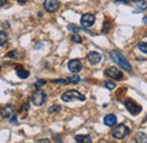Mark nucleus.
<instances>
[{"mask_svg":"<svg viewBox=\"0 0 147 143\" xmlns=\"http://www.w3.org/2000/svg\"><path fill=\"white\" fill-rule=\"evenodd\" d=\"M67 29H68V31H70V32H73V33H78V32L80 31V29H79L77 25H75V24H69V25L67 26Z\"/></svg>","mask_w":147,"mask_h":143,"instance_id":"6ab92c4d","label":"nucleus"},{"mask_svg":"<svg viewBox=\"0 0 147 143\" xmlns=\"http://www.w3.org/2000/svg\"><path fill=\"white\" fill-rule=\"evenodd\" d=\"M123 105H125V107L127 108V110L129 112L131 115H134V116H137V115H139V112H142V106H139L137 102H135L131 99H127Z\"/></svg>","mask_w":147,"mask_h":143,"instance_id":"39448f33","label":"nucleus"},{"mask_svg":"<svg viewBox=\"0 0 147 143\" xmlns=\"http://www.w3.org/2000/svg\"><path fill=\"white\" fill-rule=\"evenodd\" d=\"M16 1H18V2H20V3H24V2H26L27 0H16Z\"/></svg>","mask_w":147,"mask_h":143,"instance_id":"2f4dec72","label":"nucleus"},{"mask_svg":"<svg viewBox=\"0 0 147 143\" xmlns=\"http://www.w3.org/2000/svg\"><path fill=\"white\" fill-rule=\"evenodd\" d=\"M14 112H15V110H14V107L11 105H7L1 109V116L3 118H9L10 116L14 115Z\"/></svg>","mask_w":147,"mask_h":143,"instance_id":"f8f14e48","label":"nucleus"},{"mask_svg":"<svg viewBox=\"0 0 147 143\" xmlns=\"http://www.w3.org/2000/svg\"><path fill=\"white\" fill-rule=\"evenodd\" d=\"M7 33L5 31H0V46H3L6 42H7Z\"/></svg>","mask_w":147,"mask_h":143,"instance_id":"f3484780","label":"nucleus"},{"mask_svg":"<svg viewBox=\"0 0 147 143\" xmlns=\"http://www.w3.org/2000/svg\"><path fill=\"white\" fill-rule=\"evenodd\" d=\"M103 122H104V124L107 126L113 127V126L117 125V116L113 115V114H109V115H107V116L104 117Z\"/></svg>","mask_w":147,"mask_h":143,"instance_id":"9b49d317","label":"nucleus"},{"mask_svg":"<svg viewBox=\"0 0 147 143\" xmlns=\"http://www.w3.org/2000/svg\"><path fill=\"white\" fill-rule=\"evenodd\" d=\"M110 58L119 66V67H121L122 69H125L126 72L132 71L131 65H130V63L128 61V59L121 54V52H119V51H117V50H112L110 52Z\"/></svg>","mask_w":147,"mask_h":143,"instance_id":"f257e3e1","label":"nucleus"},{"mask_svg":"<svg viewBox=\"0 0 147 143\" xmlns=\"http://www.w3.org/2000/svg\"><path fill=\"white\" fill-rule=\"evenodd\" d=\"M67 81H68V83H74V84H77V83L80 81V77H79L78 75H73V76H69V77L67 78Z\"/></svg>","mask_w":147,"mask_h":143,"instance_id":"a211bd4d","label":"nucleus"},{"mask_svg":"<svg viewBox=\"0 0 147 143\" xmlns=\"http://www.w3.org/2000/svg\"><path fill=\"white\" fill-rule=\"evenodd\" d=\"M104 86H105L107 89H109V90H113V89H115V84H114L113 82H109V81H107V82H104Z\"/></svg>","mask_w":147,"mask_h":143,"instance_id":"5701e85b","label":"nucleus"},{"mask_svg":"<svg viewBox=\"0 0 147 143\" xmlns=\"http://www.w3.org/2000/svg\"><path fill=\"white\" fill-rule=\"evenodd\" d=\"M0 69H1V66H0Z\"/></svg>","mask_w":147,"mask_h":143,"instance_id":"f704fd0d","label":"nucleus"},{"mask_svg":"<svg viewBox=\"0 0 147 143\" xmlns=\"http://www.w3.org/2000/svg\"><path fill=\"white\" fill-rule=\"evenodd\" d=\"M60 110H61V107L59 105H55V106H52V107L48 109V112L49 114H55V112H59Z\"/></svg>","mask_w":147,"mask_h":143,"instance_id":"aec40b11","label":"nucleus"},{"mask_svg":"<svg viewBox=\"0 0 147 143\" xmlns=\"http://www.w3.org/2000/svg\"><path fill=\"white\" fill-rule=\"evenodd\" d=\"M87 60L90 61V64L92 65H96L102 60V54L96 52V51H91L87 54Z\"/></svg>","mask_w":147,"mask_h":143,"instance_id":"9d476101","label":"nucleus"},{"mask_svg":"<svg viewBox=\"0 0 147 143\" xmlns=\"http://www.w3.org/2000/svg\"><path fill=\"white\" fill-rule=\"evenodd\" d=\"M7 56H8L9 58H13V59L18 57V54H17V52H16V51H10V52H8V54H7Z\"/></svg>","mask_w":147,"mask_h":143,"instance_id":"bb28decb","label":"nucleus"},{"mask_svg":"<svg viewBox=\"0 0 147 143\" xmlns=\"http://www.w3.org/2000/svg\"><path fill=\"white\" fill-rule=\"evenodd\" d=\"M146 122H147V117H146Z\"/></svg>","mask_w":147,"mask_h":143,"instance_id":"72a5a7b5","label":"nucleus"},{"mask_svg":"<svg viewBox=\"0 0 147 143\" xmlns=\"http://www.w3.org/2000/svg\"><path fill=\"white\" fill-rule=\"evenodd\" d=\"M5 3H7V0H0V7L3 6Z\"/></svg>","mask_w":147,"mask_h":143,"instance_id":"c756f323","label":"nucleus"},{"mask_svg":"<svg viewBox=\"0 0 147 143\" xmlns=\"http://www.w3.org/2000/svg\"><path fill=\"white\" fill-rule=\"evenodd\" d=\"M95 23V16L93 14H84L80 18V24L83 27H91Z\"/></svg>","mask_w":147,"mask_h":143,"instance_id":"0eeeda50","label":"nucleus"},{"mask_svg":"<svg viewBox=\"0 0 147 143\" xmlns=\"http://www.w3.org/2000/svg\"><path fill=\"white\" fill-rule=\"evenodd\" d=\"M44 9L49 13H55L59 8V1L58 0H44Z\"/></svg>","mask_w":147,"mask_h":143,"instance_id":"1a4fd4ad","label":"nucleus"},{"mask_svg":"<svg viewBox=\"0 0 147 143\" xmlns=\"http://www.w3.org/2000/svg\"><path fill=\"white\" fill-rule=\"evenodd\" d=\"M136 141L139 143H147V134H145L144 132H140L136 135Z\"/></svg>","mask_w":147,"mask_h":143,"instance_id":"4468645a","label":"nucleus"},{"mask_svg":"<svg viewBox=\"0 0 147 143\" xmlns=\"http://www.w3.org/2000/svg\"><path fill=\"white\" fill-rule=\"evenodd\" d=\"M104 74H105L107 76L111 77V78H113V80H117V81H121V80L123 78V74L119 71L118 68H115V67H110V68H108L107 71L104 72Z\"/></svg>","mask_w":147,"mask_h":143,"instance_id":"423d86ee","label":"nucleus"},{"mask_svg":"<svg viewBox=\"0 0 147 143\" xmlns=\"http://www.w3.org/2000/svg\"><path fill=\"white\" fill-rule=\"evenodd\" d=\"M45 101H47V93L42 90L37 89L32 95V104L36 107H41L44 105Z\"/></svg>","mask_w":147,"mask_h":143,"instance_id":"20e7f679","label":"nucleus"},{"mask_svg":"<svg viewBox=\"0 0 147 143\" xmlns=\"http://www.w3.org/2000/svg\"><path fill=\"white\" fill-rule=\"evenodd\" d=\"M45 83H47V82H45L44 80H38L36 83H35V88H36V89H41Z\"/></svg>","mask_w":147,"mask_h":143,"instance_id":"a878e982","label":"nucleus"},{"mask_svg":"<svg viewBox=\"0 0 147 143\" xmlns=\"http://www.w3.org/2000/svg\"><path fill=\"white\" fill-rule=\"evenodd\" d=\"M52 83H55V84H62V85H66V84H68V81H67V80H52Z\"/></svg>","mask_w":147,"mask_h":143,"instance_id":"393cba45","label":"nucleus"},{"mask_svg":"<svg viewBox=\"0 0 147 143\" xmlns=\"http://www.w3.org/2000/svg\"><path fill=\"white\" fill-rule=\"evenodd\" d=\"M138 49L143 51L144 54H147V42H139L138 43Z\"/></svg>","mask_w":147,"mask_h":143,"instance_id":"412c9836","label":"nucleus"},{"mask_svg":"<svg viewBox=\"0 0 147 143\" xmlns=\"http://www.w3.org/2000/svg\"><path fill=\"white\" fill-rule=\"evenodd\" d=\"M10 123H11V124H17V118H16V116H14V117L10 119Z\"/></svg>","mask_w":147,"mask_h":143,"instance_id":"c85d7f7f","label":"nucleus"},{"mask_svg":"<svg viewBox=\"0 0 147 143\" xmlns=\"http://www.w3.org/2000/svg\"><path fill=\"white\" fill-rule=\"evenodd\" d=\"M137 1V6L139 7V8H142V9H145V8H147V2L146 1H140V0H136Z\"/></svg>","mask_w":147,"mask_h":143,"instance_id":"b1692460","label":"nucleus"},{"mask_svg":"<svg viewBox=\"0 0 147 143\" xmlns=\"http://www.w3.org/2000/svg\"><path fill=\"white\" fill-rule=\"evenodd\" d=\"M75 141L80 143H91L92 139L90 135H76L75 136Z\"/></svg>","mask_w":147,"mask_h":143,"instance_id":"ddd939ff","label":"nucleus"},{"mask_svg":"<svg viewBox=\"0 0 147 143\" xmlns=\"http://www.w3.org/2000/svg\"><path fill=\"white\" fill-rule=\"evenodd\" d=\"M112 23H111L110 20H105L104 22V24H103V33H109L111 30H112Z\"/></svg>","mask_w":147,"mask_h":143,"instance_id":"dca6fc26","label":"nucleus"},{"mask_svg":"<svg viewBox=\"0 0 147 143\" xmlns=\"http://www.w3.org/2000/svg\"><path fill=\"white\" fill-rule=\"evenodd\" d=\"M143 22H144L145 24H147V16H145V17L143 18Z\"/></svg>","mask_w":147,"mask_h":143,"instance_id":"7c9ffc66","label":"nucleus"},{"mask_svg":"<svg viewBox=\"0 0 147 143\" xmlns=\"http://www.w3.org/2000/svg\"><path fill=\"white\" fill-rule=\"evenodd\" d=\"M114 2H117V3H125V5H127L128 2L126 1V0H113Z\"/></svg>","mask_w":147,"mask_h":143,"instance_id":"cd10ccee","label":"nucleus"},{"mask_svg":"<svg viewBox=\"0 0 147 143\" xmlns=\"http://www.w3.org/2000/svg\"><path fill=\"white\" fill-rule=\"evenodd\" d=\"M130 129L128 126H126L125 124H119L112 129V136L117 140H122L128 135Z\"/></svg>","mask_w":147,"mask_h":143,"instance_id":"7ed1b4c3","label":"nucleus"},{"mask_svg":"<svg viewBox=\"0 0 147 143\" xmlns=\"http://www.w3.org/2000/svg\"><path fill=\"white\" fill-rule=\"evenodd\" d=\"M126 1L128 2V1H136V0H126Z\"/></svg>","mask_w":147,"mask_h":143,"instance_id":"473e14b6","label":"nucleus"},{"mask_svg":"<svg viewBox=\"0 0 147 143\" xmlns=\"http://www.w3.org/2000/svg\"><path fill=\"white\" fill-rule=\"evenodd\" d=\"M68 69L71 72V73H79V72L83 69V64L79 59H73L68 63Z\"/></svg>","mask_w":147,"mask_h":143,"instance_id":"6e6552de","label":"nucleus"},{"mask_svg":"<svg viewBox=\"0 0 147 143\" xmlns=\"http://www.w3.org/2000/svg\"><path fill=\"white\" fill-rule=\"evenodd\" d=\"M71 40H73L74 42H76V43H80L82 42V37H80V35H78L77 33H74L73 35H71Z\"/></svg>","mask_w":147,"mask_h":143,"instance_id":"4be33fe9","label":"nucleus"},{"mask_svg":"<svg viewBox=\"0 0 147 143\" xmlns=\"http://www.w3.org/2000/svg\"><path fill=\"white\" fill-rule=\"evenodd\" d=\"M61 100L65 101V102H71L74 100L84 101L85 100V95L82 94L77 90H68V91H66L65 93L61 94Z\"/></svg>","mask_w":147,"mask_h":143,"instance_id":"f03ea898","label":"nucleus"},{"mask_svg":"<svg viewBox=\"0 0 147 143\" xmlns=\"http://www.w3.org/2000/svg\"><path fill=\"white\" fill-rule=\"evenodd\" d=\"M17 76H18L19 78L25 80V78H27V77L30 76V72L26 71V69H24V68H20V69L17 71Z\"/></svg>","mask_w":147,"mask_h":143,"instance_id":"2eb2a0df","label":"nucleus"}]
</instances>
